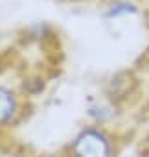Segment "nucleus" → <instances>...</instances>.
Masks as SVG:
<instances>
[{
	"instance_id": "1",
	"label": "nucleus",
	"mask_w": 149,
	"mask_h": 157,
	"mask_svg": "<svg viewBox=\"0 0 149 157\" xmlns=\"http://www.w3.org/2000/svg\"><path fill=\"white\" fill-rule=\"evenodd\" d=\"M74 157H116L114 139L100 128H85L72 140Z\"/></svg>"
},
{
	"instance_id": "2",
	"label": "nucleus",
	"mask_w": 149,
	"mask_h": 157,
	"mask_svg": "<svg viewBox=\"0 0 149 157\" xmlns=\"http://www.w3.org/2000/svg\"><path fill=\"white\" fill-rule=\"evenodd\" d=\"M15 113H17V100H15V96L8 89L0 87V124L11 120Z\"/></svg>"
},
{
	"instance_id": "3",
	"label": "nucleus",
	"mask_w": 149,
	"mask_h": 157,
	"mask_svg": "<svg viewBox=\"0 0 149 157\" xmlns=\"http://www.w3.org/2000/svg\"><path fill=\"white\" fill-rule=\"evenodd\" d=\"M140 11V6L134 0H116L114 4H111L107 15L111 19H118V17H127V15H136Z\"/></svg>"
},
{
	"instance_id": "4",
	"label": "nucleus",
	"mask_w": 149,
	"mask_h": 157,
	"mask_svg": "<svg viewBox=\"0 0 149 157\" xmlns=\"http://www.w3.org/2000/svg\"><path fill=\"white\" fill-rule=\"evenodd\" d=\"M142 157H149V139H145V142L142 144Z\"/></svg>"
}]
</instances>
